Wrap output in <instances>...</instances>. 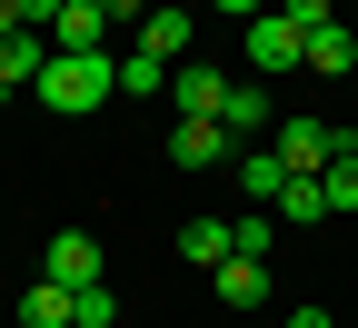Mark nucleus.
Wrapping results in <instances>:
<instances>
[{
	"instance_id": "obj_4",
	"label": "nucleus",
	"mask_w": 358,
	"mask_h": 328,
	"mask_svg": "<svg viewBox=\"0 0 358 328\" xmlns=\"http://www.w3.org/2000/svg\"><path fill=\"white\" fill-rule=\"evenodd\" d=\"M268 150H279V159H289L299 179H319V169L338 159V129H329V120H308V110H289L279 129H268Z\"/></svg>"
},
{
	"instance_id": "obj_20",
	"label": "nucleus",
	"mask_w": 358,
	"mask_h": 328,
	"mask_svg": "<svg viewBox=\"0 0 358 328\" xmlns=\"http://www.w3.org/2000/svg\"><path fill=\"white\" fill-rule=\"evenodd\" d=\"M100 10H110V30H129V40H140V20H150V0H100Z\"/></svg>"
},
{
	"instance_id": "obj_24",
	"label": "nucleus",
	"mask_w": 358,
	"mask_h": 328,
	"mask_svg": "<svg viewBox=\"0 0 358 328\" xmlns=\"http://www.w3.org/2000/svg\"><path fill=\"white\" fill-rule=\"evenodd\" d=\"M10 30H20V0H0V40H10Z\"/></svg>"
},
{
	"instance_id": "obj_3",
	"label": "nucleus",
	"mask_w": 358,
	"mask_h": 328,
	"mask_svg": "<svg viewBox=\"0 0 358 328\" xmlns=\"http://www.w3.org/2000/svg\"><path fill=\"white\" fill-rule=\"evenodd\" d=\"M40 278H60V289H100V278H110V259H100V239H90V229H50V249H40Z\"/></svg>"
},
{
	"instance_id": "obj_17",
	"label": "nucleus",
	"mask_w": 358,
	"mask_h": 328,
	"mask_svg": "<svg viewBox=\"0 0 358 328\" xmlns=\"http://www.w3.org/2000/svg\"><path fill=\"white\" fill-rule=\"evenodd\" d=\"M120 90H129V100H159V90H169V60H150L140 40H129V50H120Z\"/></svg>"
},
{
	"instance_id": "obj_15",
	"label": "nucleus",
	"mask_w": 358,
	"mask_h": 328,
	"mask_svg": "<svg viewBox=\"0 0 358 328\" xmlns=\"http://www.w3.org/2000/svg\"><path fill=\"white\" fill-rule=\"evenodd\" d=\"M268 209H279V229H319V219H329V190H319V179H289Z\"/></svg>"
},
{
	"instance_id": "obj_11",
	"label": "nucleus",
	"mask_w": 358,
	"mask_h": 328,
	"mask_svg": "<svg viewBox=\"0 0 358 328\" xmlns=\"http://www.w3.org/2000/svg\"><path fill=\"white\" fill-rule=\"evenodd\" d=\"M219 308H268V259H219Z\"/></svg>"
},
{
	"instance_id": "obj_19",
	"label": "nucleus",
	"mask_w": 358,
	"mask_h": 328,
	"mask_svg": "<svg viewBox=\"0 0 358 328\" xmlns=\"http://www.w3.org/2000/svg\"><path fill=\"white\" fill-rule=\"evenodd\" d=\"M80 328H120V289L100 278V289H80Z\"/></svg>"
},
{
	"instance_id": "obj_21",
	"label": "nucleus",
	"mask_w": 358,
	"mask_h": 328,
	"mask_svg": "<svg viewBox=\"0 0 358 328\" xmlns=\"http://www.w3.org/2000/svg\"><path fill=\"white\" fill-rule=\"evenodd\" d=\"M279 10H289L299 30H319V20H338V0H279Z\"/></svg>"
},
{
	"instance_id": "obj_23",
	"label": "nucleus",
	"mask_w": 358,
	"mask_h": 328,
	"mask_svg": "<svg viewBox=\"0 0 358 328\" xmlns=\"http://www.w3.org/2000/svg\"><path fill=\"white\" fill-rule=\"evenodd\" d=\"M209 10H229V20H259V10H268V0H209Z\"/></svg>"
},
{
	"instance_id": "obj_2",
	"label": "nucleus",
	"mask_w": 358,
	"mask_h": 328,
	"mask_svg": "<svg viewBox=\"0 0 358 328\" xmlns=\"http://www.w3.org/2000/svg\"><path fill=\"white\" fill-rule=\"evenodd\" d=\"M239 50H249L259 80H289V70H308V30H299L289 10H259V20L239 30Z\"/></svg>"
},
{
	"instance_id": "obj_8",
	"label": "nucleus",
	"mask_w": 358,
	"mask_h": 328,
	"mask_svg": "<svg viewBox=\"0 0 358 328\" xmlns=\"http://www.w3.org/2000/svg\"><path fill=\"white\" fill-rule=\"evenodd\" d=\"M189 40H199V10H150V20H140V50L169 60V70L189 60Z\"/></svg>"
},
{
	"instance_id": "obj_13",
	"label": "nucleus",
	"mask_w": 358,
	"mask_h": 328,
	"mask_svg": "<svg viewBox=\"0 0 358 328\" xmlns=\"http://www.w3.org/2000/svg\"><path fill=\"white\" fill-rule=\"evenodd\" d=\"M229 179H239V190H249V199L268 209V199H279V190H289V179H299V169H289L279 150H239V169H229Z\"/></svg>"
},
{
	"instance_id": "obj_7",
	"label": "nucleus",
	"mask_w": 358,
	"mask_h": 328,
	"mask_svg": "<svg viewBox=\"0 0 358 328\" xmlns=\"http://www.w3.org/2000/svg\"><path fill=\"white\" fill-rule=\"evenodd\" d=\"M169 100H179V120H219V110H229V80H219L209 60H179L169 70Z\"/></svg>"
},
{
	"instance_id": "obj_5",
	"label": "nucleus",
	"mask_w": 358,
	"mask_h": 328,
	"mask_svg": "<svg viewBox=\"0 0 358 328\" xmlns=\"http://www.w3.org/2000/svg\"><path fill=\"white\" fill-rule=\"evenodd\" d=\"M169 159L179 169H239V139H229V120H179L169 129Z\"/></svg>"
},
{
	"instance_id": "obj_25",
	"label": "nucleus",
	"mask_w": 358,
	"mask_h": 328,
	"mask_svg": "<svg viewBox=\"0 0 358 328\" xmlns=\"http://www.w3.org/2000/svg\"><path fill=\"white\" fill-rule=\"evenodd\" d=\"M338 150H348V159H358V129H338Z\"/></svg>"
},
{
	"instance_id": "obj_9",
	"label": "nucleus",
	"mask_w": 358,
	"mask_h": 328,
	"mask_svg": "<svg viewBox=\"0 0 358 328\" xmlns=\"http://www.w3.org/2000/svg\"><path fill=\"white\" fill-rule=\"evenodd\" d=\"M20 328H80V289H60V278H30V289H20Z\"/></svg>"
},
{
	"instance_id": "obj_6",
	"label": "nucleus",
	"mask_w": 358,
	"mask_h": 328,
	"mask_svg": "<svg viewBox=\"0 0 358 328\" xmlns=\"http://www.w3.org/2000/svg\"><path fill=\"white\" fill-rule=\"evenodd\" d=\"M40 70H50V30H10V40H0V100L40 90Z\"/></svg>"
},
{
	"instance_id": "obj_14",
	"label": "nucleus",
	"mask_w": 358,
	"mask_h": 328,
	"mask_svg": "<svg viewBox=\"0 0 358 328\" xmlns=\"http://www.w3.org/2000/svg\"><path fill=\"white\" fill-rule=\"evenodd\" d=\"M308 70H319V80L358 70V30H348V20H319V30H308Z\"/></svg>"
},
{
	"instance_id": "obj_12",
	"label": "nucleus",
	"mask_w": 358,
	"mask_h": 328,
	"mask_svg": "<svg viewBox=\"0 0 358 328\" xmlns=\"http://www.w3.org/2000/svg\"><path fill=\"white\" fill-rule=\"evenodd\" d=\"M50 50H110V10H100V0H70L60 30H50Z\"/></svg>"
},
{
	"instance_id": "obj_1",
	"label": "nucleus",
	"mask_w": 358,
	"mask_h": 328,
	"mask_svg": "<svg viewBox=\"0 0 358 328\" xmlns=\"http://www.w3.org/2000/svg\"><path fill=\"white\" fill-rule=\"evenodd\" d=\"M30 100L60 110V120H90L100 100H120V50H50V70H40Z\"/></svg>"
},
{
	"instance_id": "obj_22",
	"label": "nucleus",
	"mask_w": 358,
	"mask_h": 328,
	"mask_svg": "<svg viewBox=\"0 0 358 328\" xmlns=\"http://www.w3.org/2000/svg\"><path fill=\"white\" fill-rule=\"evenodd\" d=\"M279 328H338V318H329V308H308V299H299V308H289Z\"/></svg>"
},
{
	"instance_id": "obj_18",
	"label": "nucleus",
	"mask_w": 358,
	"mask_h": 328,
	"mask_svg": "<svg viewBox=\"0 0 358 328\" xmlns=\"http://www.w3.org/2000/svg\"><path fill=\"white\" fill-rule=\"evenodd\" d=\"M319 190H329V219H348V209H358V159H348V150L319 169Z\"/></svg>"
},
{
	"instance_id": "obj_16",
	"label": "nucleus",
	"mask_w": 358,
	"mask_h": 328,
	"mask_svg": "<svg viewBox=\"0 0 358 328\" xmlns=\"http://www.w3.org/2000/svg\"><path fill=\"white\" fill-rule=\"evenodd\" d=\"M219 120H229V139H239V150H249L259 129H279V120H268V90H239V80H229V110H219Z\"/></svg>"
},
{
	"instance_id": "obj_10",
	"label": "nucleus",
	"mask_w": 358,
	"mask_h": 328,
	"mask_svg": "<svg viewBox=\"0 0 358 328\" xmlns=\"http://www.w3.org/2000/svg\"><path fill=\"white\" fill-rule=\"evenodd\" d=\"M179 259H189V269L239 259V219H189V229H179Z\"/></svg>"
}]
</instances>
